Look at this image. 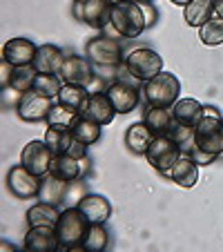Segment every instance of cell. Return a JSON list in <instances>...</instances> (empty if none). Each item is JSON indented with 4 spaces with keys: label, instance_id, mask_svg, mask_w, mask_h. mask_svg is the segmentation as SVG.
Listing matches in <instances>:
<instances>
[{
    "label": "cell",
    "instance_id": "cell-31",
    "mask_svg": "<svg viewBox=\"0 0 223 252\" xmlns=\"http://www.w3.org/2000/svg\"><path fill=\"white\" fill-rule=\"evenodd\" d=\"M199 38H201V43L208 45V47H219V45H223V18H219V16L214 14L208 23L201 25Z\"/></svg>",
    "mask_w": 223,
    "mask_h": 252
},
{
    "label": "cell",
    "instance_id": "cell-14",
    "mask_svg": "<svg viewBox=\"0 0 223 252\" xmlns=\"http://www.w3.org/2000/svg\"><path fill=\"white\" fill-rule=\"evenodd\" d=\"M105 94L109 96V100H112V105H114V110L119 112V114H129V112H134L138 107V103H141V92H138V87L132 85V83H125V81L109 83Z\"/></svg>",
    "mask_w": 223,
    "mask_h": 252
},
{
    "label": "cell",
    "instance_id": "cell-5",
    "mask_svg": "<svg viewBox=\"0 0 223 252\" xmlns=\"http://www.w3.org/2000/svg\"><path fill=\"white\" fill-rule=\"evenodd\" d=\"M194 136L199 150L212 157H221L223 154V114H203V119L194 125Z\"/></svg>",
    "mask_w": 223,
    "mask_h": 252
},
{
    "label": "cell",
    "instance_id": "cell-2",
    "mask_svg": "<svg viewBox=\"0 0 223 252\" xmlns=\"http://www.w3.org/2000/svg\"><path fill=\"white\" fill-rule=\"evenodd\" d=\"M109 27L123 38H138L147 29V23L138 2H114L112 16H109Z\"/></svg>",
    "mask_w": 223,
    "mask_h": 252
},
{
    "label": "cell",
    "instance_id": "cell-7",
    "mask_svg": "<svg viewBox=\"0 0 223 252\" xmlns=\"http://www.w3.org/2000/svg\"><path fill=\"white\" fill-rule=\"evenodd\" d=\"M85 56L96 67H116L125 61L121 43L116 38H107V36H96V38L87 40Z\"/></svg>",
    "mask_w": 223,
    "mask_h": 252
},
{
    "label": "cell",
    "instance_id": "cell-28",
    "mask_svg": "<svg viewBox=\"0 0 223 252\" xmlns=\"http://www.w3.org/2000/svg\"><path fill=\"white\" fill-rule=\"evenodd\" d=\"M69 129L74 132V136H76L81 143H85V145H94V143H98V138H100L103 125L96 123V121H92L90 116H85V114H78Z\"/></svg>",
    "mask_w": 223,
    "mask_h": 252
},
{
    "label": "cell",
    "instance_id": "cell-21",
    "mask_svg": "<svg viewBox=\"0 0 223 252\" xmlns=\"http://www.w3.org/2000/svg\"><path fill=\"white\" fill-rule=\"evenodd\" d=\"M167 176H170V181H174L176 186L190 190V188H194L196 183H199V165H196L190 157L181 154V158L172 165V170L167 172Z\"/></svg>",
    "mask_w": 223,
    "mask_h": 252
},
{
    "label": "cell",
    "instance_id": "cell-41",
    "mask_svg": "<svg viewBox=\"0 0 223 252\" xmlns=\"http://www.w3.org/2000/svg\"><path fill=\"white\" fill-rule=\"evenodd\" d=\"M114 2H136V0H114Z\"/></svg>",
    "mask_w": 223,
    "mask_h": 252
},
{
    "label": "cell",
    "instance_id": "cell-1",
    "mask_svg": "<svg viewBox=\"0 0 223 252\" xmlns=\"http://www.w3.org/2000/svg\"><path fill=\"white\" fill-rule=\"evenodd\" d=\"M90 225V219L76 205H67L61 212V219L56 223V234L63 250H78V248L85 246Z\"/></svg>",
    "mask_w": 223,
    "mask_h": 252
},
{
    "label": "cell",
    "instance_id": "cell-9",
    "mask_svg": "<svg viewBox=\"0 0 223 252\" xmlns=\"http://www.w3.org/2000/svg\"><path fill=\"white\" fill-rule=\"evenodd\" d=\"M43 141L47 143L54 154H69V157L76 158L87 157V145L78 141L69 127H52L49 125Z\"/></svg>",
    "mask_w": 223,
    "mask_h": 252
},
{
    "label": "cell",
    "instance_id": "cell-34",
    "mask_svg": "<svg viewBox=\"0 0 223 252\" xmlns=\"http://www.w3.org/2000/svg\"><path fill=\"white\" fill-rule=\"evenodd\" d=\"M78 112L67 107L63 103H54V107L49 110V116H47V125L52 127H71V123L76 121Z\"/></svg>",
    "mask_w": 223,
    "mask_h": 252
},
{
    "label": "cell",
    "instance_id": "cell-26",
    "mask_svg": "<svg viewBox=\"0 0 223 252\" xmlns=\"http://www.w3.org/2000/svg\"><path fill=\"white\" fill-rule=\"evenodd\" d=\"M214 16V0H192L183 7V20L188 27L199 29Z\"/></svg>",
    "mask_w": 223,
    "mask_h": 252
},
{
    "label": "cell",
    "instance_id": "cell-32",
    "mask_svg": "<svg viewBox=\"0 0 223 252\" xmlns=\"http://www.w3.org/2000/svg\"><path fill=\"white\" fill-rule=\"evenodd\" d=\"M107 246H109V232L105 228V223H92L83 248L90 252H103Z\"/></svg>",
    "mask_w": 223,
    "mask_h": 252
},
{
    "label": "cell",
    "instance_id": "cell-35",
    "mask_svg": "<svg viewBox=\"0 0 223 252\" xmlns=\"http://www.w3.org/2000/svg\"><path fill=\"white\" fill-rule=\"evenodd\" d=\"M38 76V71L33 69V65H27V67H14V74H11V81H9V87L18 92H29L33 90V81Z\"/></svg>",
    "mask_w": 223,
    "mask_h": 252
},
{
    "label": "cell",
    "instance_id": "cell-39",
    "mask_svg": "<svg viewBox=\"0 0 223 252\" xmlns=\"http://www.w3.org/2000/svg\"><path fill=\"white\" fill-rule=\"evenodd\" d=\"M214 14L223 18V0H214Z\"/></svg>",
    "mask_w": 223,
    "mask_h": 252
},
{
    "label": "cell",
    "instance_id": "cell-36",
    "mask_svg": "<svg viewBox=\"0 0 223 252\" xmlns=\"http://www.w3.org/2000/svg\"><path fill=\"white\" fill-rule=\"evenodd\" d=\"M87 194V183L85 179H76L67 186V192H65V205H78V201Z\"/></svg>",
    "mask_w": 223,
    "mask_h": 252
},
{
    "label": "cell",
    "instance_id": "cell-20",
    "mask_svg": "<svg viewBox=\"0 0 223 252\" xmlns=\"http://www.w3.org/2000/svg\"><path fill=\"white\" fill-rule=\"evenodd\" d=\"M63 61H65V54H63L61 47H56V45H40L32 65L38 74H58L63 67Z\"/></svg>",
    "mask_w": 223,
    "mask_h": 252
},
{
    "label": "cell",
    "instance_id": "cell-23",
    "mask_svg": "<svg viewBox=\"0 0 223 252\" xmlns=\"http://www.w3.org/2000/svg\"><path fill=\"white\" fill-rule=\"evenodd\" d=\"M61 212H63V210H58V205L38 201V203H33L32 208L27 210V225H29V228H36V225L56 228L58 219H61Z\"/></svg>",
    "mask_w": 223,
    "mask_h": 252
},
{
    "label": "cell",
    "instance_id": "cell-10",
    "mask_svg": "<svg viewBox=\"0 0 223 252\" xmlns=\"http://www.w3.org/2000/svg\"><path fill=\"white\" fill-rule=\"evenodd\" d=\"M52 107H54V98H49V96L40 94L36 90H29L20 98L18 107H16V114L25 123H40V121H47Z\"/></svg>",
    "mask_w": 223,
    "mask_h": 252
},
{
    "label": "cell",
    "instance_id": "cell-12",
    "mask_svg": "<svg viewBox=\"0 0 223 252\" xmlns=\"http://www.w3.org/2000/svg\"><path fill=\"white\" fill-rule=\"evenodd\" d=\"M54 161V152L45 141H29L20 152V163L36 176H47Z\"/></svg>",
    "mask_w": 223,
    "mask_h": 252
},
{
    "label": "cell",
    "instance_id": "cell-13",
    "mask_svg": "<svg viewBox=\"0 0 223 252\" xmlns=\"http://www.w3.org/2000/svg\"><path fill=\"white\" fill-rule=\"evenodd\" d=\"M58 76L63 83H71V85H90L94 78V69H92V61L87 56H78V54H69L63 61V67L58 71Z\"/></svg>",
    "mask_w": 223,
    "mask_h": 252
},
{
    "label": "cell",
    "instance_id": "cell-16",
    "mask_svg": "<svg viewBox=\"0 0 223 252\" xmlns=\"http://www.w3.org/2000/svg\"><path fill=\"white\" fill-rule=\"evenodd\" d=\"M38 47L29 38H11L2 47V61H7L11 67H27L33 63Z\"/></svg>",
    "mask_w": 223,
    "mask_h": 252
},
{
    "label": "cell",
    "instance_id": "cell-19",
    "mask_svg": "<svg viewBox=\"0 0 223 252\" xmlns=\"http://www.w3.org/2000/svg\"><path fill=\"white\" fill-rule=\"evenodd\" d=\"M83 114L100 125H109L119 112L114 110V105H112V100L105 92H96V94H90V100H87V107Z\"/></svg>",
    "mask_w": 223,
    "mask_h": 252
},
{
    "label": "cell",
    "instance_id": "cell-15",
    "mask_svg": "<svg viewBox=\"0 0 223 252\" xmlns=\"http://www.w3.org/2000/svg\"><path fill=\"white\" fill-rule=\"evenodd\" d=\"M87 157L76 158V157H69V154H54V161L52 167H49V174L61 179V181H76V179H83L87 170Z\"/></svg>",
    "mask_w": 223,
    "mask_h": 252
},
{
    "label": "cell",
    "instance_id": "cell-27",
    "mask_svg": "<svg viewBox=\"0 0 223 252\" xmlns=\"http://www.w3.org/2000/svg\"><path fill=\"white\" fill-rule=\"evenodd\" d=\"M90 94L92 92L87 90L85 85H71V83H65L56 100L63 105H67V107H71V110H76L78 114H83L87 107V100H90Z\"/></svg>",
    "mask_w": 223,
    "mask_h": 252
},
{
    "label": "cell",
    "instance_id": "cell-42",
    "mask_svg": "<svg viewBox=\"0 0 223 252\" xmlns=\"http://www.w3.org/2000/svg\"><path fill=\"white\" fill-rule=\"evenodd\" d=\"M150 2H152V0H150Z\"/></svg>",
    "mask_w": 223,
    "mask_h": 252
},
{
    "label": "cell",
    "instance_id": "cell-17",
    "mask_svg": "<svg viewBox=\"0 0 223 252\" xmlns=\"http://www.w3.org/2000/svg\"><path fill=\"white\" fill-rule=\"evenodd\" d=\"M23 246H25V250H32V252H54L61 248V241H58L56 228L36 225V228L27 230Z\"/></svg>",
    "mask_w": 223,
    "mask_h": 252
},
{
    "label": "cell",
    "instance_id": "cell-24",
    "mask_svg": "<svg viewBox=\"0 0 223 252\" xmlns=\"http://www.w3.org/2000/svg\"><path fill=\"white\" fill-rule=\"evenodd\" d=\"M152 138H154V132L145 125V121H141V123H132L127 127V132H125V145H127V150L132 154H138V157L143 154L145 157Z\"/></svg>",
    "mask_w": 223,
    "mask_h": 252
},
{
    "label": "cell",
    "instance_id": "cell-25",
    "mask_svg": "<svg viewBox=\"0 0 223 252\" xmlns=\"http://www.w3.org/2000/svg\"><path fill=\"white\" fill-rule=\"evenodd\" d=\"M145 125L157 134H170V129L174 127V116H172V107H154L147 105L145 116H143Z\"/></svg>",
    "mask_w": 223,
    "mask_h": 252
},
{
    "label": "cell",
    "instance_id": "cell-30",
    "mask_svg": "<svg viewBox=\"0 0 223 252\" xmlns=\"http://www.w3.org/2000/svg\"><path fill=\"white\" fill-rule=\"evenodd\" d=\"M170 136L176 141L181 154H185V157H192L194 150H199V145H196V136H194V127H190V125L174 123V127L170 129Z\"/></svg>",
    "mask_w": 223,
    "mask_h": 252
},
{
    "label": "cell",
    "instance_id": "cell-8",
    "mask_svg": "<svg viewBox=\"0 0 223 252\" xmlns=\"http://www.w3.org/2000/svg\"><path fill=\"white\" fill-rule=\"evenodd\" d=\"M114 0H76L74 2V18L90 25L94 29H105L109 25Z\"/></svg>",
    "mask_w": 223,
    "mask_h": 252
},
{
    "label": "cell",
    "instance_id": "cell-33",
    "mask_svg": "<svg viewBox=\"0 0 223 252\" xmlns=\"http://www.w3.org/2000/svg\"><path fill=\"white\" fill-rule=\"evenodd\" d=\"M63 85H65V83H63V78L58 76V74H38L36 81H33V90L49 96V98H58Z\"/></svg>",
    "mask_w": 223,
    "mask_h": 252
},
{
    "label": "cell",
    "instance_id": "cell-40",
    "mask_svg": "<svg viewBox=\"0 0 223 252\" xmlns=\"http://www.w3.org/2000/svg\"><path fill=\"white\" fill-rule=\"evenodd\" d=\"M170 2H174L176 7H185L188 2H192V0H170Z\"/></svg>",
    "mask_w": 223,
    "mask_h": 252
},
{
    "label": "cell",
    "instance_id": "cell-4",
    "mask_svg": "<svg viewBox=\"0 0 223 252\" xmlns=\"http://www.w3.org/2000/svg\"><path fill=\"white\" fill-rule=\"evenodd\" d=\"M123 63H125V67H127L129 74H132L136 81H141V83L152 81L157 74H161L163 71L161 54L154 52V49H150V47L132 49V52L125 56Z\"/></svg>",
    "mask_w": 223,
    "mask_h": 252
},
{
    "label": "cell",
    "instance_id": "cell-22",
    "mask_svg": "<svg viewBox=\"0 0 223 252\" xmlns=\"http://www.w3.org/2000/svg\"><path fill=\"white\" fill-rule=\"evenodd\" d=\"M172 116H174V123L194 127L203 119V103H199L196 98H179L172 105Z\"/></svg>",
    "mask_w": 223,
    "mask_h": 252
},
{
    "label": "cell",
    "instance_id": "cell-18",
    "mask_svg": "<svg viewBox=\"0 0 223 252\" xmlns=\"http://www.w3.org/2000/svg\"><path fill=\"white\" fill-rule=\"evenodd\" d=\"M76 208L90 219V223H107V219L112 217V203L103 194H90L87 192L78 201Z\"/></svg>",
    "mask_w": 223,
    "mask_h": 252
},
{
    "label": "cell",
    "instance_id": "cell-11",
    "mask_svg": "<svg viewBox=\"0 0 223 252\" xmlns=\"http://www.w3.org/2000/svg\"><path fill=\"white\" fill-rule=\"evenodd\" d=\"M40 183H43V176H36L33 172H29L23 163L14 165L7 172V188L16 199H33L38 196Z\"/></svg>",
    "mask_w": 223,
    "mask_h": 252
},
{
    "label": "cell",
    "instance_id": "cell-29",
    "mask_svg": "<svg viewBox=\"0 0 223 252\" xmlns=\"http://www.w3.org/2000/svg\"><path fill=\"white\" fill-rule=\"evenodd\" d=\"M67 181H61L56 176L47 174L43 176V183H40L38 190V199L45 203H54V205H63L65 203V192H67Z\"/></svg>",
    "mask_w": 223,
    "mask_h": 252
},
{
    "label": "cell",
    "instance_id": "cell-38",
    "mask_svg": "<svg viewBox=\"0 0 223 252\" xmlns=\"http://www.w3.org/2000/svg\"><path fill=\"white\" fill-rule=\"evenodd\" d=\"M20 98H23V92L14 90V87H2V107H18Z\"/></svg>",
    "mask_w": 223,
    "mask_h": 252
},
{
    "label": "cell",
    "instance_id": "cell-37",
    "mask_svg": "<svg viewBox=\"0 0 223 252\" xmlns=\"http://www.w3.org/2000/svg\"><path fill=\"white\" fill-rule=\"evenodd\" d=\"M136 2H138V7H141L143 16H145L147 29L154 27V25H157V20H159V9H157V5H154V2H150V0H136Z\"/></svg>",
    "mask_w": 223,
    "mask_h": 252
},
{
    "label": "cell",
    "instance_id": "cell-6",
    "mask_svg": "<svg viewBox=\"0 0 223 252\" xmlns=\"http://www.w3.org/2000/svg\"><path fill=\"white\" fill-rule=\"evenodd\" d=\"M145 158L157 172L167 174L172 170V165L181 158V150L170 134H157L150 143V148H147Z\"/></svg>",
    "mask_w": 223,
    "mask_h": 252
},
{
    "label": "cell",
    "instance_id": "cell-3",
    "mask_svg": "<svg viewBox=\"0 0 223 252\" xmlns=\"http://www.w3.org/2000/svg\"><path fill=\"white\" fill-rule=\"evenodd\" d=\"M181 96V81L172 71H161L152 81L143 83V98L154 107H172Z\"/></svg>",
    "mask_w": 223,
    "mask_h": 252
}]
</instances>
